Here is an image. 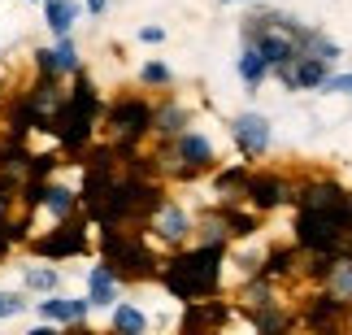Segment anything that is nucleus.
Here are the masks:
<instances>
[{
    "label": "nucleus",
    "mask_w": 352,
    "mask_h": 335,
    "mask_svg": "<svg viewBox=\"0 0 352 335\" xmlns=\"http://www.w3.org/2000/svg\"><path fill=\"white\" fill-rule=\"evenodd\" d=\"M39 200H44L57 218H70V213H74V192H65V187H44V196H39Z\"/></svg>",
    "instance_id": "6ab92c4d"
},
{
    "label": "nucleus",
    "mask_w": 352,
    "mask_h": 335,
    "mask_svg": "<svg viewBox=\"0 0 352 335\" xmlns=\"http://www.w3.org/2000/svg\"><path fill=\"white\" fill-rule=\"evenodd\" d=\"M44 257H74V252H83V231H74V226H61L57 235H44L35 244Z\"/></svg>",
    "instance_id": "9d476101"
},
{
    "label": "nucleus",
    "mask_w": 352,
    "mask_h": 335,
    "mask_svg": "<svg viewBox=\"0 0 352 335\" xmlns=\"http://www.w3.org/2000/svg\"><path fill=\"white\" fill-rule=\"evenodd\" d=\"M248 44L270 61V70H278V65H292L300 57L305 31H296V22H287V18H252Z\"/></svg>",
    "instance_id": "f03ea898"
},
{
    "label": "nucleus",
    "mask_w": 352,
    "mask_h": 335,
    "mask_svg": "<svg viewBox=\"0 0 352 335\" xmlns=\"http://www.w3.org/2000/svg\"><path fill=\"white\" fill-rule=\"evenodd\" d=\"M87 310H91V301H39V314L48 323H83Z\"/></svg>",
    "instance_id": "ddd939ff"
},
{
    "label": "nucleus",
    "mask_w": 352,
    "mask_h": 335,
    "mask_svg": "<svg viewBox=\"0 0 352 335\" xmlns=\"http://www.w3.org/2000/svg\"><path fill=\"white\" fill-rule=\"evenodd\" d=\"M322 87H327V91H352V74H331Z\"/></svg>",
    "instance_id": "393cba45"
},
{
    "label": "nucleus",
    "mask_w": 352,
    "mask_h": 335,
    "mask_svg": "<svg viewBox=\"0 0 352 335\" xmlns=\"http://www.w3.org/2000/svg\"><path fill=\"white\" fill-rule=\"evenodd\" d=\"M118 296V279L109 274V266H91V274H87V301L91 305H113Z\"/></svg>",
    "instance_id": "f8f14e48"
},
{
    "label": "nucleus",
    "mask_w": 352,
    "mask_h": 335,
    "mask_svg": "<svg viewBox=\"0 0 352 335\" xmlns=\"http://www.w3.org/2000/svg\"><path fill=\"white\" fill-rule=\"evenodd\" d=\"M26 288L52 292V288H57V270H48V266H35V270H26Z\"/></svg>",
    "instance_id": "aec40b11"
},
{
    "label": "nucleus",
    "mask_w": 352,
    "mask_h": 335,
    "mask_svg": "<svg viewBox=\"0 0 352 335\" xmlns=\"http://www.w3.org/2000/svg\"><path fill=\"white\" fill-rule=\"evenodd\" d=\"M239 74H243V83H248V87H256V83L270 74V61L248 44V48H243V57H239Z\"/></svg>",
    "instance_id": "dca6fc26"
},
{
    "label": "nucleus",
    "mask_w": 352,
    "mask_h": 335,
    "mask_svg": "<svg viewBox=\"0 0 352 335\" xmlns=\"http://www.w3.org/2000/svg\"><path fill=\"white\" fill-rule=\"evenodd\" d=\"M104 266H109V274H131V279H148L153 274V257H148V248L140 239L122 235V231H104Z\"/></svg>",
    "instance_id": "7ed1b4c3"
},
{
    "label": "nucleus",
    "mask_w": 352,
    "mask_h": 335,
    "mask_svg": "<svg viewBox=\"0 0 352 335\" xmlns=\"http://www.w3.org/2000/svg\"><path fill=\"white\" fill-rule=\"evenodd\" d=\"M231 131H235L239 149L248 153V157H256V153L270 149V122H265L261 114H239L235 122H231Z\"/></svg>",
    "instance_id": "39448f33"
},
{
    "label": "nucleus",
    "mask_w": 352,
    "mask_h": 335,
    "mask_svg": "<svg viewBox=\"0 0 352 335\" xmlns=\"http://www.w3.org/2000/svg\"><path fill=\"white\" fill-rule=\"evenodd\" d=\"M140 39H144V44H161V39H166V31H161V26H144Z\"/></svg>",
    "instance_id": "a878e982"
},
{
    "label": "nucleus",
    "mask_w": 352,
    "mask_h": 335,
    "mask_svg": "<svg viewBox=\"0 0 352 335\" xmlns=\"http://www.w3.org/2000/svg\"><path fill=\"white\" fill-rule=\"evenodd\" d=\"M113 127L126 140H135V136H144V131L153 127V109H148L144 100H122V105H113Z\"/></svg>",
    "instance_id": "0eeeda50"
},
{
    "label": "nucleus",
    "mask_w": 352,
    "mask_h": 335,
    "mask_svg": "<svg viewBox=\"0 0 352 335\" xmlns=\"http://www.w3.org/2000/svg\"><path fill=\"white\" fill-rule=\"evenodd\" d=\"M218 261H222V244H205L196 252H187V257H179L166 270V283L174 296L183 301H200L209 296L213 288H218Z\"/></svg>",
    "instance_id": "f257e3e1"
},
{
    "label": "nucleus",
    "mask_w": 352,
    "mask_h": 335,
    "mask_svg": "<svg viewBox=\"0 0 352 335\" xmlns=\"http://www.w3.org/2000/svg\"><path fill=\"white\" fill-rule=\"evenodd\" d=\"M31 335H61V331H57V327H48V323H44V327H35Z\"/></svg>",
    "instance_id": "bb28decb"
},
{
    "label": "nucleus",
    "mask_w": 352,
    "mask_h": 335,
    "mask_svg": "<svg viewBox=\"0 0 352 335\" xmlns=\"http://www.w3.org/2000/svg\"><path fill=\"white\" fill-rule=\"evenodd\" d=\"M296 239H300V248H314V252H335L340 257L348 231L335 218H322V213H305L300 209V222H296Z\"/></svg>",
    "instance_id": "20e7f679"
},
{
    "label": "nucleus",
    "mask_w": 352,
    "mask_h": 335,
    "mask_svg": "<svg viewBox=\"0 0 352 335\" xmlns=\"http://www.w3.org/2000/svg\"><path fill=\"white\" fill-rule=\"evenodd\" d=\"M179 162H187L183 174L209 170V166H213V144H209L205 136H196V131H183V136H179Z\"/></svg>",
    "instance_id": "423d86ee"
},
{
    "label": "nucleus",
    "mask_w": 352,
    "mask_h": 335,
    "mask_svg": "<svg viewBox=\"0 0 352 335\" xmlns=\"http://www.w3.org/2000/svg\"><path fill=\"white\" fill-rule=\"evenodd\" d=\"M340 314H344V301L340 296H314V305H309V327H314V331H335V327H340Z\"/></svg>",
    "instance_id": "1a4fd4ad"
},
{
    "label": "nucleus",
    "mask_w": 352,
    "mask_h": 335,
    "mask_svg": "<svg viewBox=\"0 0 352 335\" xmlns=\"http://www.w3.org/2000/svg\"><path fill=\"white\" fill-rule=\"evenodd\" d=\"M239 187H248L243 183V170H226V174H218V192L226 196V192H239Z\"/></svg>",
    "instance_id": "4be33fe9"
},
{
    "label": "nucleus",
    "mask_w": 352,
    "mask_h": 335,
    "mask_svg": "<svg viewBox=\"0 0 352 335\" xmlns=\"http://www.w3.org/2000/svg\"><path fill=\"white\" fill-rule=\"evenodd\" d=\"M153 122H157V131H166V136H174V131L183 127V109H174V105H170L166 114H153Z\"/></svg>",
    "instance_id": "412c9836"
},
{
    "label": "nucleus",
    "mask_w": 352,
    "mask_h": 335,
    "mask_svg": "<svg viewBox=\"0 0 352 335\" xmlns=\"http://www.w3.org/2000/svg\"><path fill=\"white\" fill-rule=\"evenodd\" d=\"M144 314L140 310H135V305H118V310H113V331L118 335H144Z\"/></svg>",
    "instance_id": "a211bd4d"
},
{
    "label": "nucleus",
    "mask_w": 352,
    "mask_h": 335,
    "mask_svg": "<svg viewBox=\"0 0 352 335\" xmlns=\"http://www.w3.org/2000/svg\"><path fill=\"white\" fill-rule=\"evenodd\" d=\"M327 78H331V70H327V61H322V57H309V52L296 57V65H292V87H322Z\"/></svg>",
    "instance_id": "9b49d317"
},
{
    "label": "nucleus",
    "mask_w": 352,
    "mask_h": 335,
    "mask_svg": "<svg viewBox=\"0 0 352 335\" xmlns=\"http://www.w3.org/2000/svg\"><path fill=\"white\" fill-rule=\"evenodd\" d=\"M22 296H13V292H0V318H13V314H22Z\"/></svg>",
    "instance_id": "b1692460"
},
{
    "label": "nucleus",
    "mask_w": 352,
    "mask_h": 335,
    "mask_svg": "<svg viewBox=\"0 0 352 335\" xmlns=\"http://www.w3.org/2000/svg\"><path fill=\"white\" fill-rule=\"evenodd\" d=\"M243 196H248L256 209H274L278 200L287 196V187H283V179H274V174H256V179H248Z\"/></svg>",
    "instance_id": "6e6552de"
},
{
    "label": "nucleus",
    "mask_w": 352,
    "mask_h": 335,
    "mask_svg": "<svg viewBox=\"0 0 352 335\" xmlns=\"http://www.w3.org/2000/svg\"><path fill=\"white\" fill-rule=\"evenodd\" d=\"M144 83H153V87H161V83H170V70L161 61H148L144 65Z\"/></svg>",
    "instance_id": "5701e85b"
},
{
    "label": "nucleus",
    "mask_w": 352,
    "mask_h": 335,
    "mask_svg": "<svg viewBox=\"0 0 352 335\" xmlns=\"http://www.w3.org/2000/svg\"><path fill=\"white\" fill-rule=\"evenodd\" d=\"M44 18H48V26H52L57 35H65V31L74 26V18H78V5H74V0H48Z\"/></svg>",
    "instance_id": "2eb2a0df"
},
{
    "label": "nucleus",
    "mask_w": 352,
    "mask_h": 335,
    "mask_svg": "<svg viewBox=\"0 0 352 335\" xmlns=\"http://www.w3.org/2000/svg\"><path fill=\"white\" fill-rule=\"evenodd\" d=\"M331 296H340V301H348L352 296V257H335V266H331Z\"/></svg>",
    "instance_id": "f3484780"
},
{
    "label": "nucleus",
    "mask_w": 352,
    "mask_h": 335,
    "mask_svg": "<svg viewBox=\"0 0 352 335\" xmlns=\"http://www.w3.org/2000/svg\"><path fill=\"white\" fill-rule=\"evenodd\" d=\"M261 335H283V331H261Z\"/></svg>",
    "instance_id": "c756f323"
},
{
    "label": "nucleus",
    "mask_w": 352,
    "mask_h": 335,
    "mask_svg": "<svg viewBox=\"0 0 352 335\" xmlns=\"http://www.w3.org/2000/svg\"><path fill=\"white\" fill-rule=\"evenodd\" d=\"M70 335H91V331H87V327H83V323H78V327H74V331H70Z\"/></svg>",
    "instance_id": "c85d7f7f"
},
{
    "label": "nucleus",
    "mask_w": 352,
    "mask_h": 335,
    "mask_svg": "<svg viewBox=\"0 0 352 335\" xmlns=\"http://www.w3.org/2000/svg\"><path fill=\"white\" fill-rule=\"evenodd\" d=\"M87 9H91V13H100V9H104V0H87Z\"/></svg>",
    "instance_id": "cd10ccee"
},
{
    "label": "nucleus",
    "mask_w": 352,
    "mask_h": 335,
    "mask_svg": "<svg viewBox=\"0 0 352 335\" xmlns=\"http://www.w3.org/2000/svg\"><path fill=\"white\" fill-rule=\"evenodd\" d=\"M187 226H192V222H187V213H183L179 205H161V209H157V231L166 235V239H183Z\"/></svg>",
    "instance_id": "4468645a"
}]
</instances>
